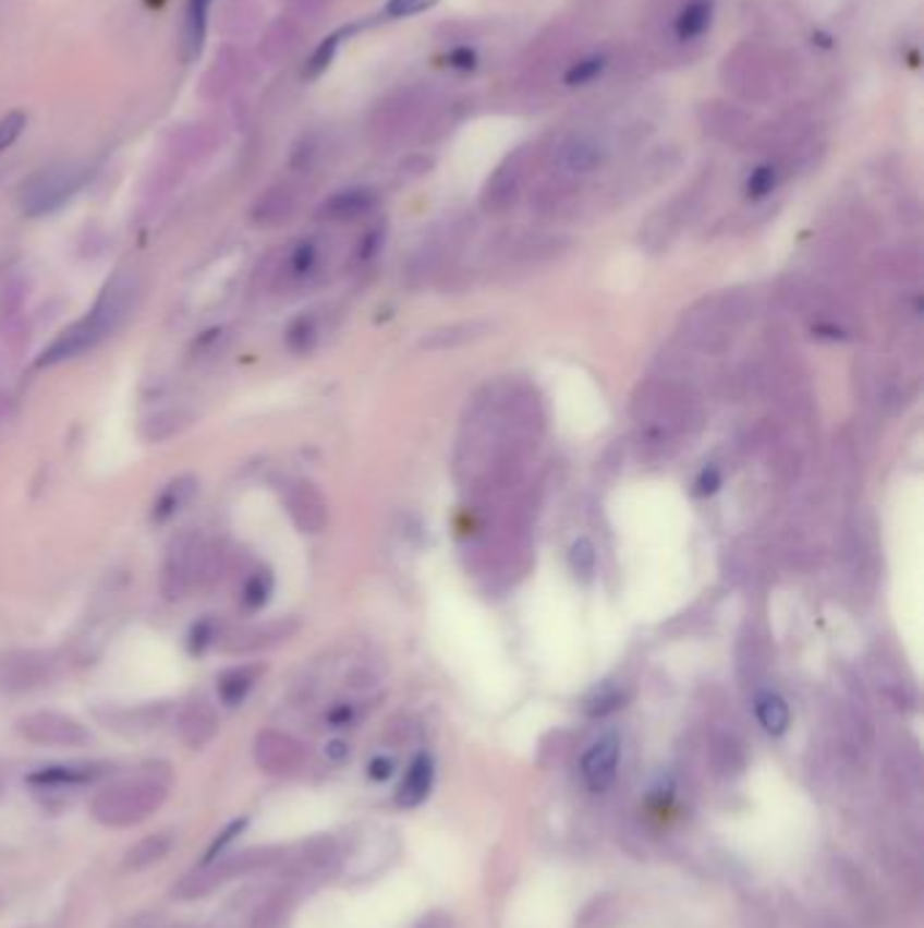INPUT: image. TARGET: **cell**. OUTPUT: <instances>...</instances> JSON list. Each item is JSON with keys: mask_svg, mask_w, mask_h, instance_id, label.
Instances as JSON below:
<instances>
[{"mask_svg": "<svg viewBox=\"0 0 924 928\" xmlns=\"http://www.w3.org/2000/svg\"><path fill=\"white\" fill-rule=\"evenodd\" d=\"M138 297H142V280H138L133 272L120 269L114 277H109L101 291V297L96 299L90 313L85 315L90 321V326L96 329V335L106 340L114 332H120L122 326L131 321L133 310H136Z\"/></svg>", "mask_w": 924, "mask_h": 928, "instance_id": "obj_5", "label": "cell"}, {"mask_svg": "<svg viewBox=\"0 0 924 928\" xmlns=\"http://www.w3.org/2000/svg\"><path fill=\"white\" fill-rule=\"evenodd\" d=\"M98 774V766H54L31 776L33 785H74V782H87Z\"/></svg>", "mask_w": 924, "mask_h": 928, "instance_id": "obj_29", "label": "cell"}, {"mask_svg": "<svg viewBox=\"0 0 924 928\" xmlns=\"http://www.w3.org/2000/svg\"><path fill=\"white\" fill-rule=\"evenodd\" d=\"M54 676V658L47 652H9L0 658V692H27Z\"/></svg>", "mask_w": 924, "mask_h": 928, "instance_id": "obj_9", "label": "cell"}, {"mask_svg": "<svg viewBox=\"0 0 924 928\" xmlns=\"http://www.w3.org/2000/svg\"><path fill=\"white\" fill-rule=\"evenodd\" d=\"M434 785V760L428 755H417L404 774L402 787H399V807H417L426 802Z\"/></svg>", "mask_w": 924, "mask_h": 928, "instance_id": "obj_18", "label": "cell"}, {"mask_svg": "<svg viewBox=\"0 0 924 928\" xmlns=\"http://www.w3.org/2000/svg\"><path fill=\"white\" fill-rule=\"evenodd\" d=\"M217 727H220V720H217L215 706L206 703L204 698L191 700L177 714V731L191 749H204L217 736Z\"/></svg>", "mask_w": 924, "mask_h": 928, "instance_id": "obj_13", "label": "cell"}, {"mask_svg": "<svg viewBox=\"0 0 924 928\" xmlns=\"http://www.w3.org/2000/svg\"><path fill=\"white\" fill-rule=\"evenodd\" d=\"M187 424H191V413H185V410H160V413L149 415V419L144 421V437H147L149 443L171 441V437L180 435Z\"/></svg>", "mask_w": 924, "mask_h": 928, "instance_id": "obj_26", "label": "cell"}, {"mask_svg": "<svg viewBox=\"0 0 924 928\" xmlns=\"http://www.w3.org/2000/svg\"><path fill=\"white\" fill-rule=\"evenodd\" d=\"M285 340H288V348H291L293 353H309V350L315 348V342H317V318H315V315H299V318L293 321L291 326H288Z\"/></svg>", "mask_w": 924, "mask_h": 928, "instance_id": "obj_30", "label": "cell"}, {"mask_svg": "<svg viewBox=\"0 0 924 928\" xmlns=\"http://www.w3.org/2000/svg\"><path fill=\"white\" fill-rule=\"evenodd\" d=\"M211 0H187L185 11V49L187 60L196 58L206 38V16H209Z\"/></svg>", "mask_w": 924, "mask_h": 928, "instance_id": "obj_28", "label": "cell"}, {"mask_svg": "<svg viewBox=\"0 0 924 928\" xmlns=\"http://www.w3.org/2000/svg\"><path fill=\"white\" fill-rule=\"evenodd\" d=\"M98 342H104V340L96 335V329L90 326V321L82 318V321H76V324L65 326V329L60 332L58 337H54L52 346L44 350L41 359H38V366L63 364V361H71V359H76V355L93 350L98 346Z\"/></svg>", "mask_w": 924, "mask_h": 928, "instance_id": "obj_14", "label": "cell"}, {"mask_svg": "<svg viewBox=\"0 0 924 928\" xmlns=\"http://www.w3.org/2000/svg\"><path fill=\"white\" fill-rule=\"evenodd\" d=\"M623 706V692L616 685H603L586 698V714L588 716H605L610 711L621 709Z\"/></svg>", "mask_w": 924, "mask_h": 928, "instance_id": "obj_32", "label": "cell"}, {"mask_svg": "<svg viewBox=\"0 0 924 928\" xmlns=\"http://www.w3.org/2000/svg\"><path fill=\"white\" fill-rule=\"evenodd\" d=\"M393 774V760L391 758H375L369 763V776L372 780H388Z\"/></svg>", "mask_w": 924, "mask_h": 928, "instance_id": "obj_43", "label": "cell"}, {"mask_svg": "<svg viewBox=\"0 0 924 928\" xmlns=\"http://www.w3.org/2000/svg\"><path fill=\"white\" fill-rule=\"evenodd\" d=\"M285 508L302 532H320L328 525V505L312 481H293L285 492Z\"/></svg>", "mask_w": 924, "mask_h": 928, "instance_id": "obj_12", "label": "cell"}, {"mask_svg": "<svg viewBox=\"0 0 924 928\" xmlns=\"http://www.w3.org/2000/svg\"><path fill=\"white\" fill-rule=\"evenodd\" d=\"M377 204V196L366 188H353V191H342L337 196L328 198L320 209V218L326 220H355L361 215L369 213Z\"/></svg>", "mask_w": 924, "mask_h": 928, "instance_id": "obj_20", "label": "cell"}, {"mask_svg": "<svg viewBox=\"0 0 924 928\" xmlns=\"http://www.w3.org/2000/svg\"><path fill=\"white\" fill-rule=\"evenodd\" d=\"M603 69H605V58H586V60H581V63L572 65L570 74H567V85H572V87L586 85V82H592L594 76H597Z\"/></svg>", "mask_w": 924, "mask_h": 928, "instance_id": "obj_37", "label": "cell"}, {"mask_svg": "<svg viewBox=\"0 0 924 928\" xmlns=\"http://www.w3.org/2000/svg\"><path fill=\"white\" fill-rule=\"evenodd\" d=\"M244 828H247V820H233V822H231V825H228V828H226V831H222V833H220V836H217V839H215V844H211V849H209V860H211V858H217V853H220V849H222V847H226V844H228V842H231V839H233V836H236V833H242V831H244Z\"/></svg>", "mask_w": 924, "mask_h": 928, "instance_id": "obj_42", "label": "cell"}, {"mask_svg": "<svg viewBox=\"0 0 924 928\" xmlns=\"http://www.w3.org/2000/svg\"><path fill=\"white\" fill-rule=\"evenodd\" d=\"M3 787H5V782H3V774H0V796H3Z\"/></svg>", "mask_w": 924, "mask_h": 928, "instance_id": "obj_46", "label": "cell"}, {"mask_svg": "<svg viewBox=\"0 0 924 928\" xmlns=\"http://www.w3.org/2000/svg\"><path fill=\"white\" fill-rule=\"evenodd\" d=\"M494 326L488 321H459V324L439 326V329L426 332L417 342L421 350H453L464 348L470 342L483 340V337L491 335Z\"/></svg>", "mask_w": 924, "mask_h": 928, "instance_id": "obj_15", "label": "cell"}, {"mask_svg": "<svg viewBox=\"0 0 924 928\" xmlns=\"http://www.w3.org/2000/svg\"><path fill=\"white\" fill-rule=\"evenodd\" d=\"M339 38H342V36H339V33H337V36L326 38V41H323L320 47H317V52L312 55V60H309V76L320 74V71L328 69V63H331L333 52H337V47H339Z\"/></svg>", "mask_w": 924, "mask_h": 928, "instance_id": "obj_39", "label": "cell"}, {"mask_svg": "<svg viewBox=\"0 0 924 928\" xmlns=\"http://www.w3.org/2000/svg\"><path fill=\"white\" fill-rule=\"evenodd\" d=\"M198 481L193 475H180L174 481H169L163 486V492L158 494L153 505V519L155 521H169L171 516H177L180 510H185V505L196 497Z\"/></svg>", "mask_w": 924, "mask_h": 928, "instance_id": "obj_21", "label": "cell"}, {"mask_svg": "<svg viewBox=\"0 0 924 928\" xmlns=\"http://www.w3.org/2000/svg\"><path fill=\"white\" fill-rule=\"evenodd\" d=\"M326 752H328V758H331V760H344V758H348V744H344V742H331V744H328Z\"/></svg>", "mask_w": 924, "mask_h": 928, "instance_id": "obj_45", "label": "cell"}, {"mask_svg": "<svg viewBox=\"0 0 924 928\" xmlns=\"http://www.w3.org/2000/svg\"><path fill=\"white\" fill-rule=\"evenodd\" d=\"M317 266H320V248H317V242L307 239V242H299L288 253L285 264H282V275L293 282H304L315 275Z\"/></svg>", "mask_w": 924, "mask_h": 928, "instance_id": "obj_25", "label": "cell"}, {"mask_svg": "<svg viewBox=\"0 0 924 928\" xmlns=\"http://www.w3.org/2000/svg\"><path fill=\"white\" fill-rule=\"evenodd\" d=\"M82 185V171L76 169H49L41 171L38 177H33L25 188H22V213L38 218V215H47L52 209H58L60 204L69 202Z\"/></svg>", "mask_w": 924, "mask_h": 928, "instance_id": "obj_7", "label": "cell"}, {"mask_svg": "<svg viewBox=\"0 0 924 928\" xmlns=\"http://www.w3.org/2000/svg\"><path fill=\"white\" fill-rule=\"evenodd\" d=\"M222 570V552L196 532H182L171 541L160 576V589L169 600L185 598L191 589L209 587Z\"/></svg>", "mask_w": 924, "mask_h": 928, "instance_id": "obj_4", "label": "cell"}, {"mask_svg": "<svg viewBox=\"0 0 924 928\" xmlns=\"http://www.w3.org/2000/svg\"><path fill=\"white\" fill-rule=\"evenodd\" d=\"M618 760H621V738L616 733H605L603 738L592 744L581 758V774L583 782L592 787L594 793L608 791L616 782Z\"/></svg>", "mask_w": 924, "mask_h": 928, "instance_id": "obj_10", "label": "cell"}, {"mask_svg": "<svg viewBox=\"0 0 924 928\" xmlns=\"http://www.w3.org/2000/svg\"><path fill=\"white\" fill-rule=\"evenodd\" d=\"M271 587H275V581H271L269 570H258V574H253L247 581H244L242 600L250 605V608H260V605L269 600Z\"/></svg>", "mask_w": 924, "mask_h": 928, "instance_id": "obj_33", "label": "cell"}, {"mask_svg": "<svg viewBox=\"0 0 924 928\" xmlns=\"http://www.w3.org/2000/svg\"><path fill=\"white\" fill-rule=\"evenodd\" d=\"M721 486V470L719 467H705L703 472L697 475V481H694V494H700V497H708V494H714L716 489Z\"/></svg>", "mask_w": 924, "mask_h": 928, "instance_id": "obj_40", "label": "cell"}, {"mask_svg": "<svg viewBox=\"0 0 924 928\" xmlns=\"http://www.w3.org/2000/svg\"><path fill=\"white\" fill-rule=\"evenodd\" d=\"M169 771L149 769L109 782L93 796L90 815L106 828H131L153 817L169 798Z\"/></svg>", "mask_w": 924, "mask_h": 928, "instance_id": "obj_2", "label": "cell"}, {"mask_svg": "<svg viewBox=\"0 0 924 928\" xmlns=\"http://www.w3.org/2000/svg\"><path fill=\"white\" fill-rule=\"evenodd\" d=\"M253 758L264 774L269 776H291L307 760L302 742L282 731H260L253 744Z\"/></svg>", "mask_w": 924, "mask_h": 928, "instance_id": "obj_8", "label": "cell"}, {"mask_svg": "<svg viewBox=\"0 0 924 928\" xmlns=\"http://www.w3.org/2000/svg\"><path fill=\"white\" fill-rule=\"evenodd\" d=\"M710 16H714V3L710 0H692L681 9L676 20V36L681 41H694L703 36L710 27Z\"/></svg>", "mask_w": 924, "mask_h": 928, "instance_id": "obj_24", "label": "cell"}, {"mask_svg": "<svg viewBox=\"0 0 924 928\" xmlns=\"http://www.w3.org/2000/svg\"><path fill=\"white\" fill-rule=\"evenodd\" d=\"M570 568L581 581H588L597 574V549L588 538H578L570 546Z\"/></svg>", "mask_w": 924, "mask_h": 928, "instance_id": "obj_31", "label": "cell"}, {"mask_svg": "<svg viewBox=\"0 0 924 928\" xmlns=\"http://www.w3.org/2000/svg\"><path fill=\"white\" fill-rule=\"evenodd\" d=\"M778 182V171L773 166H759V169L751 171L749 182H745V193L751 198H765L767 193H773Z\"/></svg>", "mask_w": 924, "mask_h": 928, "instance_id": "obj_34", "label": "cell"}, {"mask_svg": "<svg viewBox=\"0 0 924 928\" xmlns=\"http://www.w3.org/2000/svg\"><path fill=\"white\" fill-rule=\"evenodd\" d=\"M450 63L459 65V69H472V65H475V55H472L470 49H459V52L450 55Z\"/></svg>", "mask_w": 924, "mask_h": 928, "instance_id": "obj_44", "label": "cell"}, {"mask_svg": "<svg viewBox=\"0 0 924 928\" xmlns=\"http://www.w3.org/2000/svg\"><path fill=\"white\" fill-rule=\"evenodd\" d=\"M751 308L754 302L745 291L714 293V297L700 299L681 315L678 332L700 353L719 355L732 346L734 332L751 318Z\"/></svg>", "mask_w": 924, "mask_h": 928, "instance_id": "obj_3", "label": "cell"}, {"mask_svg": "<svg viewBox=\"0 0 924 928\" xmlns=\"http://www.w3.org/2000/svg\"><path fill=\"white\" fill-rule=\"evenodd\" d=\"M264 674V665H236V668H228L226 674L217 679V692L226 706H239L244 698L250 696V690L255 687L258 676Z\"/></svg>", "mask_w": 924, "mask_h": 928, "instance_id": "obj_23", "label": "cell"}, {"mask_svg": "<svg viewBox=\"0 0 924 928\" xmlns=\"http://www.w3.org/2000/svg\"><path fill=\"white\" fill-rule=\"evenodd\" d=\"M629 413L640 426V441L651 451H665L700 419L692 388L672 377L640 383L632 394Z\"/></svg>", "mask_w": 924, "mask_h": 928, "instance_id": "obj_1", "label": "cell"}, {"mask_svg": "<svg viewBox=\"0 0 924 928\" xmlns=\"http://www.w3.org/2000/svg\"><path fill=\"white\" fill-rule=\"evenodd\" d=\"M754 714L756 722L762 725V731L767 733V736H783V733L789 731V725H792V711H789V703L783 700L778 692H759L754 700Z\"/></svg>", "mask_w": 924, "mask_h": 928, "instance_id": "obj_22", "label": "cell"}, {"mask_svg": "<svg viewBox=\"0 0 924 928\" xmlns=\"http://www.w3.org/2000/svg\"><path fill=\"white\" fill-rule=\"evenodd\" d=\"M16 733L38 747L80 749L90 744V731L80 720L60 711H33L16 722Z\"/></svg>", "mask_w": 924, "mask_h": 928, "instance_id": "obj_6", "label": "cell"}, {"mask_svg": "<svg viewBox=\"0 0 924 928\" xmlns=\"http://www.w3.org/2000/svg\"><path fill=\"white\" fill-rule=\"evenodd\" d=\"M434 3H437V0H388L386 16H393V20H404V16L421 14V11L431 9Z\"/></svg>", "mask_w": 924, "mask_h": 928, "instance_id": "obj_38", "label": "cell"}, {"mask_svg": "<svg viewBox=\"0 0 924 928\" xmlns=\"http://www.w3.org/2000/svg\"><path fill=\"white\" fill-rule=\"evenodd\" d=\"M293 209H296V198H293L291 193L271 191V193H266L264 198H260L258 207H255V213H253V218H255V224H260V226H277V224H285V220L293 215Z\"/></svg>", "mask_w": 924, "mask_h": 928, "instance_id": "obj_27", "label": "cell"}, {"mask_svg": "<svg viewBox=\"0 0 924 928\" xmlns=\"http://www.w3.org/2000/svg\"><path fill=\"white\" fill-rule=\"evenodd\" d=\"M22 299H25V286H22V282H11L9 291H3V299H0V315H14L16 310H20Z\"/></svg>", "mask_w": 924, "mask_h": 928, "instance_id": "obj_41", "label": "cell"}, {"mask_svg": "<svg viewBox=\"0 0 924 928\" xmlns=\"http://www.w3.org/2000/svg\"><path fill=\"white\" fill-rule=\"evenodd\" d=\"M282 913H285V902L280 896L269 899V902H264L255 909L253 928H277L282 920Z\"/></svg>", "mask_w": 924, "mask_h": 928, "instance_id": "obj_36", "label": "cell"}, {"mask_svg": "<svg viewBox=\"0 0 924 928\" xmlns=\"http://www.w3.org/2000/svg\"><path fill=\"white\" fill-rule=\"evenodd\" d=\"M226 882L228 877L226 871H222L220 858H211L206 860V864L196 866L193 871H187V875L177 882L174 899H180V902H196V899H204L209 896V893H215L217 888L226 885Z\"/></svg>", "mask_w": 924, "mask_h": 928, "instance_id": "obj_16", "label": "cell"}, {"mask_svg": "<svg viewBox=\"0 0 924 928\" xmlns=\"http://www.w3.org/2000/svg\"><path fill=\"white\" fill-rule=\"evenodd\" d=\"M25 125H27V115L20 112V109H16V112H9L3 120H0V155H3L5 149L16 142V138H20V133L25 131Z\"/></svg>", "mask_w": 924, "mask_h": 928, "instance_id": "obj_35", "label": "cell"}, {"mask_svg": "<svg viewBox=\"0 0 924 928\" xmlns=\"http://www.w3.org/2000/svg\"><path fill=\"white\" fill-rule=\"evenodd\" d=\"M603 144L594 136H588V133H578V136H572L570 142L561 147V166H564L570 174H592V171H597L599 166H603Z\"/></svg>", "mask_w": 924, "mask_h": 928, "instance_id": "obj_17", "label": "cell"}, {"mask_svg": "<svg viewBox=\"0 0 924 928\" xmlns=\"http://www.w3.org/2000/svg\"><path fill=\"white\" fill-rule=\"evenodd\" d=\"M171 847H174V833H169V831L149 833V836L138 839V842L133 844L131 849H127L122 866H125L127 871L149 869V866H155L158 860H163L166 855L171 853Z\"/></svg>", "mask_w": 924, "mask_h": 928, "instance_id": "obj_19", "label": "cell"}, {"mask_svg": "<svg viewBox=\"0 0 924 928\" xmlns=\"http://www.w3.org/2000/svg\"><path fill=\"white\" fill-rule=\"evenodd\" d=\"M296 630H299L296 619H277V622H266V625L239 627V630L228 632V636L222 638V649L231 654L264 652V649L288 641V638H291Z\"/></svg>", "mask_w": 924, "mask_h": 928, "instance_id": "obj_11", "label": "cell"}]
</instances>
